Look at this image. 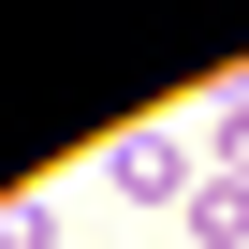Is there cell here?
<instances>
[{"instance_id": "cell-1", "label": "cell", "mask_w": 249, "mask_h": 249, "mask_svg": "<svg viewBox=\"0 0 249 249\" xmlns=\"http://www.w3.org/2000/svg\"><path fill=\"white\" fill-rule=\"evenodd\" d=\"M117 191H132V205H191V176H176V147H161V132L117 147Z\"/></svg>"}, {"instance_id": "cell-2", "label": "cell", "mask_w": 249, "mask_h": 249, "mask_svg": "<svg viewBox=\"0 0 249 249\" xmlns=\"http://www.w3.org/2000/svg\"><path fill=\"white\" fill-rule=\"evenodd\" d=\"M191 234H205V249H249V191H234V176H220V191H191Z\"/></svg>"}]
</instances>
